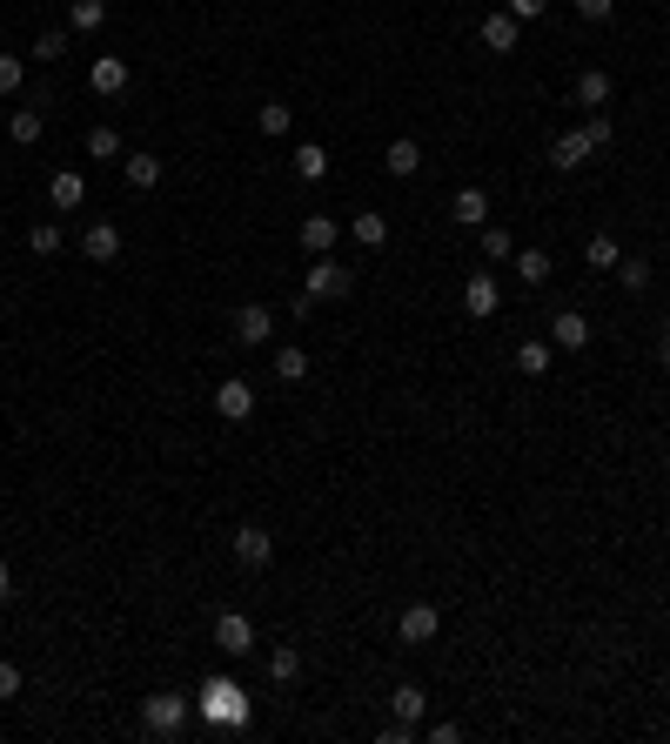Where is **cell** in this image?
<instances>
[{"instance_id": "37", "label": "cell", "mask_w": 670, "mask_h": 744, "mask_svg": "<svg viewBox=\"0 0 670 744\" xmlns=\"http://www.w3.org/2000/svg\"><path fill=\"white\" fill-rule=\"evenodd\" d=\"M34 54H41V61H61V54H67V34H61V27H47L41 41H34Z\"/></svg>"}, {"instance_id": "9", "label": "cell", "mask_w": 670, "mask_h": 744, "mask_svg": "<svg viewBox=\"0 0 670 744\" xmlns=\"http://www.w3.org/2000/svg\"><path fill=\"white\" fill-rule=\"evenodd\" d=\"M516 41H523V21H516L510 7H496L490 21H483V47L490 54H516Z\"/></svg>"}, {"instance_id": "15", "label": "cell", "mask_w": 670, "mask_h": 744, "mask_svg": "<svg viewBox=\"0 0 670 744\" xmlns=\"http://www.w3.org/2000/svg\"><path fill=\"white\" fill-rule=\"evenodd\" d=\"M449 215H456L463 228H483V222H490V195H483V188H456Z\"/></svg>"}, {"instance_id": "38", "label": "cell", "mask_w": 670, "mask_h": 744, "mask_svg": "<svg viewBox=\"0 0 670 744\" xmlns=\"http://www.w3.org/2000/svg\"><path fill=\"white\" fill-rule=\"evenodd\" d=\"M577 14H583V21H610V14H617V0H577Z\"/></svg>"}, {"instance_id": "4", "label": "cell", "mask_w": 670, "mask_h": 744, "mask_svg": "<svg viewBox=\"0 0 670 744\" xmlns=\"http://www.w3.org/2000/svg\"><path fill=\"white\" fill-rule=\"evenodd\" d=\"M141 724L155 731V738H175L181 724H188V704L175 691H155V698H141Z\"/></svg>"}, {"instance_id": "18", "label": "cell", "mask_w": 670, "mask_h": 744, "mask_svg": "<svg viewBox=\"0 0 670 744\" xmlns=\"http://www.w3.org/2000/svg\"><path fill=\"white\" fill-rule=\"evenodd\" d=\"M7 128H14V141H21V148H34V141L47 135V114H41V108H14V114H7Z\"/></svg>"}, {"instance_id": "12", "label": "cell", "mask_w": 670, "mask_h": 744, "mask_svg": "<svg viewBox=\"0 0 670 744\" xmlns=\"http://www.w3.org/2000/svg\"><path fill=\"white\" fill-rule=\"evenodd\" d=\"M235 557H242L248 570H262L268 557H275V543H268V530H262V523H242V530H235Z\"/></svg>"}, {"instance_id": "34", "label": "cell", "mask_w": 670, "mask_h": 744, "mask_svg": "<svg viewBox=\"0 0 670 744\" xmlns=\"http://www.w3.org/2000/svg\"><path fill=\"white\" fill-rule=\"evenodd\" d=\"M128 181H134V188H155V181H161V161H155V155H128Z\"/></svg>"}, {"instance_id": "39", "label": "cell", "mask_w": 670, "mask_h": 744, "mask_svg": "<svg viewBox=\"0 0 670 744\" xmlns=\"http://www.w3.org/2000/svg\"><path fill=\"white\" fill-rule=\"evenodd\" d=\"M0 698H21V671L14 664H0Z\"/></svg>"}, {"instance_id": "22", "label": "cell", "mask_w": 670, "mask_h": 744, "mask_svg": "<svg viewBox=\"0 0 670 744\" xmlns=\"http://www.w3.org/2000/svg\"><path fill=\"white\" fill-rule=\"evenodd\" d=\"M101 21H108V7H101V0H74V7H67V27H74V34H94Z\"/></svg>"}, {"instance_id": "2", "label": "cell", "mask_w": 670, "mask_h": 744, "mask_svg": "<svg viewBox=\"0 0 670 744\" xmlns=\"http://www.w3.org/2000/svg\"><path fill=\"white\" fill-rule=\"evenodd\" d=\"M597 148H610V114H590L583 128H570V135L550 141V168H563V175H570V168H583Z\"/></svg>"}, {"instance_id": "24", "label": "cell", "mask_w": 670, "mask_h": 744, "mask_svg": "<svg viewBox=\"0 0 670 744\" xmlns=\"http://www.w3.org/2000/svg\"><path fill=\"white\" fill-rule=\"evenodd\" d=\"M416 168H423V148H416L409 135L389 141V175H416Z\"/></svg>"}, {"instance_id": "21", "label": "cell", "mask_w": 670, "mask_h": 744, "mask_svg": "<svg viewBox=\"0 0 670 744\" xmlns=\"http://www.w3.org/2000/svg\"><path fill=\"white\" fill-rule=\"evenodd\" d=\"M476 235H483V255H490V262H510V255H516V242H510V228H503V222H483Z\"/></svg>"}, {"instance_id": "25", "label": "cell", "mask_w": 670, "mask_h": 744, "mask_svg": "<svg viewBox=\"0 0 670 744\" xmlns=\"http://www.w3.org/2000/svg\"><path fill=\"white\" fill-rule=\"evenodd\" d=\"M275 376H282V383H302V376H309V356H302L295 342H282V349H275Z\"/></svg>"}, {"instance_id": "8", "label": "cell", "mask_w": 670, "mask_h": 744, "mask_svg": "<svg viewBox=\"0 0 670 744\" xmlns=\"http://www.w3.org/2000/svg\"><path fill=\"white\" fill-rule=\"evenodd\" d=\"M228 329H235V342H248V349H255V342H268V336H275V316H268L262 302H242V309L228 316Z\"/></svg>"}, {"instance_id": "43", "label": "cell", "mask_w": 670, "mask_h": 744, "mask_svg": "<svg viewBox=\"0 0 670 744\" xmlns=\"http://www.w3.org/2000/svg\"><path fill=\"white\" fill-rule=\"evenodd\" d=\"M0 121H7V108H0Z\"/></svg>"}, {"instance_id": "11", "label": "cell", "mask_w": 670, "mask_h": 744, "mask_svg": "<svg viewBox=\"0 0 670 744\" xmlns=\"http://www.w3.org/2000/svg\"><path fill=\"white\" fill-rule=\"evenodd\" d=\"M496 302H503V295H496V275H469V282H463V309H469L476 322H490Z\"/></svg>"}, {"instance_id": "35", "label": "cell", "mask_w": 670, "mask_h": 744, "mask_svg": "<svg viewBox=\"0 0 670 744\" xmlns=\"http://www.w3.org/2000/svg\"><path fill=\"white\" fill-rule=\"evenodd\" d=\"M583 255H590V269H617V262H624V248L610 242V235H597V242L583 248Z\"/></svg>"}, {"instance_id": "29", "label": "cell", "mask_w": 670, "mask_h": 744, "mask_svg": "<svg viewBox=\"0 0 670 744\" xmlns=\"http://www.w3.org/2000/svg\"><path fill=\"white\" fill-rule=\"evenodd\" d=\"M510 262H516V275H523L530 289L543 282V275H550V255H543V248H523V255H510Z\"/></svg>"}, {"instance_id": "3", "label": "cell", "mask_w": 670, "mask_h": 744, "mask_svg": "<svg viewBox=\"0 0 670 744\" xmlns=\"http://www.w3.org/2000/svg\"><path fill=\"white\" fill-rule=\"evenodd\" d=\"M302 289H309L315 302H329V295H349V289H356V269H342L335 255H315V262H309V282H302Z\"/></svg>"}, {"instance_id": "32", "label": "cell", "mask_w": 670, "mask_h": 744, "mask_svg": "<svg viewBox=\"0 0 670 744\" xmlns=\"http://www.w3.org/2000/svg\"><path fill=\"white\" fill-rule=\"evenodd\" d=\"M255 121H262V135H289V128H295V108H282V101H268V108L255 114Z\"/></svg>"}, {"instance_id": "20", "label": "cell", "mask_w": 670, "mask_h": 744, "mask_svg": "<svg viewBox=\"0 0 670 744\" xmlns=\"http://www.w3.org/2000/svg\"><path fill=\"white\" fill-rule=\"evenodd\" d=\"M302 248H309V255H329L335 248V215H309V222H302Z\"/></svg>"}, {"instance_id": "5", "label": "cell", "mask_w": 670, "mask_h": 744, "mask_svg": "<svg viewBox=\"0 0 670 744\" xmlns=\"http://www.w3.org/2000/svg\"><path fill=\"white\" fill-rule=\"evenodd\" d=\"M436 631H443V610H436V604H409V610L396 617V637H402V644H429Z\"/></svg>"}, {"instance_id": "44", "label": "cell", "mask_w": 670, "mask_h": 744, "mask_svg": "<svg viewBox=\"0 0 670 744\" xmlns=\"http://www.w3.org/2000/svg\"><path fill=\"white\" fill-rule=\"evenodd\" d=\"M664 7H670V0H664Z\"/></svg>"}, {"instance_id": "19", "label": "cell", "mask_w": 670, "mask_h": 744, "mask_svg": "<svg viewBox=\"0 0 670 744\" xmlns=\"http://www.w3.org/2000/svg\"><path fill=\"white\" fill-rule=\"evenodd\" d=\"M577 101H583V108H610V74H603V68H583V74H577Z\"/></svg>"}, {"instance_id": "27", "label": "cell", "mask_w": 670, "mask_h": 744, "mask_svg": "<svg viewBox=\"0 0 670 744\" xmlns=\"http://www.w3.org/2000/svg\"><path fill=\"white\" fill-rule=\"evenodd\" d=\"M268 677H275V684H295V677H302V651H295V644H282V651L268 657Z\"/></svg>"}, {"instance_id": "31", "label": "cell", "mask_w": 670, "mask_h": 744, "mask_svg": "<svg viewBox=\"0 0 670 744\" xmlns=\"http://www.w3.org/2000/svg\"><path fill=\"white\" fill-rule=\"evenodd\" d=\"M21 88H27L21 54H0V101H7V94H21Z\"/></svg>"}, {"instance_id": "28", "label": "cell", "mask_w": 670, "mask_h": 744, "mask_svg": "<svg viewBox=\"0 0 670 744\" xmlns=\"http://www.w3.org/2000/svg\"><path fill=\"white\" fill-rule=\"evenodd\" d=\"M516 369H523V376H550V342H523V349H516Z\"/></svg>"}, {"instance_id": "7", "label": "cell", "mask_w": 670, "mask_h": 744, "mask_svg": "<svg viewBox=\"0 0 670 744\" xmlns=\"http://www.w3.org/2000/svg\"><path fill=\"white\" fill-rule=\"evenodd\" d=\"M215 416H222V423H248V416H255V389H248L242 376H228V383L215 389Z\"/></svg>"}, {"instance_id": "26", "label": "cell", "mask_w": 670, "mask_h": 744, "mask_svg": "<svg viewBox=\"0 0 670 744\" xmlns=\"http://www.w3.org/2000/svg\"><path fill=\"white\" fill-rule=\"evenodd\" d=\"M295 175H302V181H322V175H329V155H322L315 141H302V148H295Z\"/></svg>"}, {"instance_id": "41", "label": "cell", "mask_w": 670, "mask_h": 744, "mask_svg": "<svg viewBox=\"0 0 670 744\" xmlns=\"http://www.w3.org/2000/svg\"><path fill=\"white\" fill-rule=\"evenodd\" d=\"M0 597H7V570H0Z\"/></svg>"}, {"instance_id": "6", "label": "cell", "mask_w": 670, "mask_h": 744, "mask_svg": "<svg viewBox=\"0 0 670 744\" xmlns=\"http://www.w3.org/2000/svg\"><path fill=\"white\" fill-rule=\"evenodd\" d=\"M215 644H222L228 657H248L255 651V624H248L242 610H222V617H215Z\"/></svg>"}, {"instance_id": "16", "label": "cell", "mask_w": 670, "mask_h": 744, "mask_svg": "<svg viewBox=\"0 0 670 744\" xmlns=\"http://www.w3.org/2000/svg\"><path fill=\"white\" fill-rule=\"evenodd\" d=\"M550 342H557V349H583V342H590V322H583L577 309H563V316L550 322Z\"/></svg>"}, {"instance_id": "33", "label": "cell", "mask_w": 670, "mask_h": 744, "mask_svg": "<svg viewBox=\"0 0 670 744\" xmlns=\"http://www.w3.org/2000/svg\"><path fill=\"white\" fill-rule=\"evenodd\" d=\"M27 248H34V255H61V228L34 222V228H27Z\"/></svg>"}, {"instance_id": "1", "label": "cell", "mask_w": 670, "mask_h": 744, "mask_svg": "<svg viewBox=\"0 0 670 744\" xmlns=\"http://www.w3.org/2000/svg\"><path fill=\"white\" fill-rule=\"evenodd\" d=\"M195 711H201V724H215V731H242L255 704H248V691L235 684V677H208L201 698H195Z\"/></svg>"}, {"instance_id": "42", "label": "cell", "mask_w": 670, "mask_h": 744, "mask_svg": "<svg viewBox=\"0 0 670 744\" xmlns=\"http://www.w3.org/2000/svg\"><path fill=\"white\" fill-rule=\"evenodd\" d=\"M664 362H670V336H664Z\"/></svg>"}, {"instance_id": "23", "label": "cell", "mask_w": 670, "mask_h": 744, "mask_svg": "<svg viewBox=\"0 0 670 744\" xmlns=\"http://www.w3.org/2000/svg\"><path fill=\"white\" fill-rule=\"evenodd\" d=\"M349 235H356L362 248H382V242H389V222H382V215H369V208H362L356 222H349Z\"/></svg>"}, {"instance_id": "30", "label": "cell", "mask_w": 670, "mask_h": 744, "mask_svg": "<svg viewBox=\"0 0 670 744\" xmlns=\"http://www.w3.org/2000/svg\"><path fill=\"white\" fill-rule=\"evenodd\" d=\"M617 282H624L630 295H637V289H650V262H644V255H624V262H617Z\"/></svg>"}, {"instance_id": "10", "label": "cell", "mask_w": 670, "mask_h": 744, "mask_svg": "<svg viewBox=\"0 0 670 744\" xmlns=\"http://www.w3.org/2000/svg\"><path fill=\"white\" fill-rule=\"evenodd\" d=\"M81 255H88V262H114V255H121V228H114V222H88V228H81Z\"/></svg>"}, {"instance_id": "40", "label": "cell", "mask_w": 670, "mask_h": 744, "mask_svg": "<svg viewBox=\"0 0 670 744\" xmlns=\"http://www.w3.org/2000/svg\"><path fill=\"white\" fill-rule=\"evenodd\" d=\"M543 7H550V0H510V14H516V21H536Z\"/></svg>"}, {"instance_id": "14", "label": "cell", "mask_w": 670, "mask_h": 744, "mask_svg": "<svg viewBox=\"0 0 670 744\" xmlns=\"http://www.w3.org/2000/svg\"><path fill=\"white\" fill-rule=\"evenodd\" d=\"M47 202L61 208V215H67V208H81V202H88V181L74 175V168H61V175L47 181Z\"/></svg>"}, {"instance_id": "13", "label": "cell", "mask_w": 670, "mask_h": 744, "mask_svg": "<svg viewBox=\"0 0 670 744\" xmlns=\"http://www.w3.org/2000/svg\"><path fill=\"white\" fill-rule=\"evenodd\" d=\"M88 88L94 94H121L128 88V61H121V54H101V61L88 68Z\"/></svg>"}, {"instance_id": "17", "label": "cell", "mask_w": 670, "mask_h": 744, "mask_svg": "<svg viewBox=\"0 0 670 744\" xmlns=\"http://www.w3.org/2000/svg\"><path fill=\"white\" fill-rule=\"evenodd\" d=\"M423 684H396V691H389V711H396V724H416L423 718Z\"/></svg>"}, {"instance_id": "36", "label": "cell", "mask_w": 670, "mask_h": 744, "mask_svg": "<svg viewBox=\"0 0 670 744\" xmlns=\"http://www.w3.org/2000/svg\"><path fill=\"white\" fill-rule=\"evenodd\" d=\"M88 155L94 161H114V155H121V135H114V128H88Z\"/></svg>"}]
</instances>
